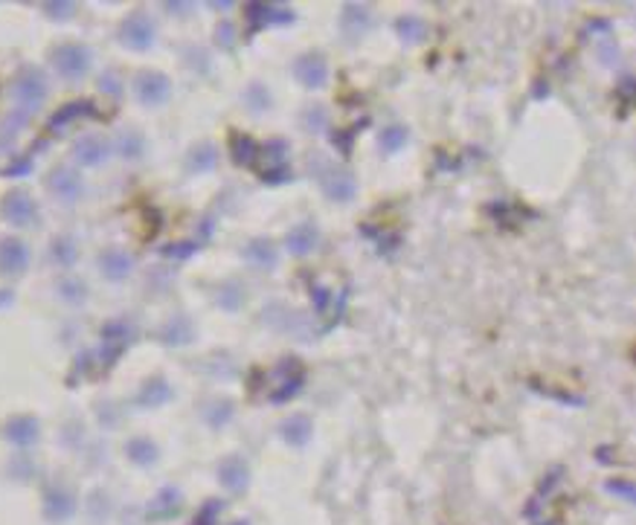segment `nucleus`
<instances>
[{"instance_id": "f257e3e1", "label": "nucleus", "mask_w": 636, "mask_h": 525, "mask_svg": "<svg viewBox=\"0 0 636 525\" xmlns=\"http://www.w3.org/2000/svg\"><path fill=\"white\" fill-rule=\"evenodd\" d=\"M294 75L306 84L308 91H317L329 79V68H326V59L320 53H306L294 61Z\"/></svg>"}, {"instance_id": "f03ea898", "label": "nucleus", "mask_w": 636, "mask_h": 525, "mask_svg": "<svg viewBox=\"0 0 636 525\" xmlns=\"http://www.w3.org/2000/svg\"><path fill=\"white\" fill-rule=\"evenodd\" d=\"M320 172V181H322V189H326V195L335 198V201H349V198L355 195V181L352 174L344 172V169H335V165H329V169H317Z\"/></svg>"}, {"instance_id": "20e7f679", "label": "nucleus", "mask_w": 636, "mask_h": 525, "mask_svg": "<svg viewBox=\"0 0 636 525\" xmlns=\"http://www.w3.org/2000/svg\"><path fill=\"white\" fill-rule=\"evenodd\" d=\"M398 36L405 38V44H421L427 38V23L419 18H401L398 21Z\"/></svg>"}, {"instance_id": "39448f33", "label": "nucleus", "mask_w": 636, "mask_h": 525, "mask_svg": "<svg viewBox=\"0 0 636 525\" xmlns=\"http://www.w3.org/2000/svg\"><path fill=\"white\" fill-rule=\"evenodd\" d=\"M282 433L291 438V442H306L308 433H311V421L306 418V415H291V418L285 421L282 424Z\"/></svg>"}, {"instance_id": "0eeeda50", "label": "nucleus", "mask_w": 636, "mask_h": 525, "mask_svg": "<svg viewBox=\"0 0 636 525\" xmlns=\"http://www.w3.org/2000/svg\"><path fill=\"white\" fill-rule=\"evenodd\" d=\"M256 154V143L254 140H248V137H241V140H236V158H239V163L245 160V163H250V158Z\"/></svg>"}, {"instance_id": "423d86ee", "label": "nucleus", "mask_w": 636, "mask_h": 525, "mask_svg": "<svg viewBox=\"0 0 636 525\" xmlns=\"http://www.w3.org/2000/svg\"><path fill=\"white\" fill-rule=\"evenodd\" d=\"M407 143V131L405 128H387L381 137V149L384 151H398Z\"/></svg>"}, {"instance_id": "7ed1b4c3", "label": "nucleus", "mask_w": 636, "mask_h": 525, "mask_svg": "<svg viewBox=\"0 0 636 525\" xmlns=\"http://www.w3.org/2000/svg\"><path fill=\"white\" fill-rule=\"evenodd\" d=\"M285 244H288V250H291L294 255H308L317 248V230L308 224L294 226L291 233H288V239H285Z\"/></svg>"}]
</instances>
